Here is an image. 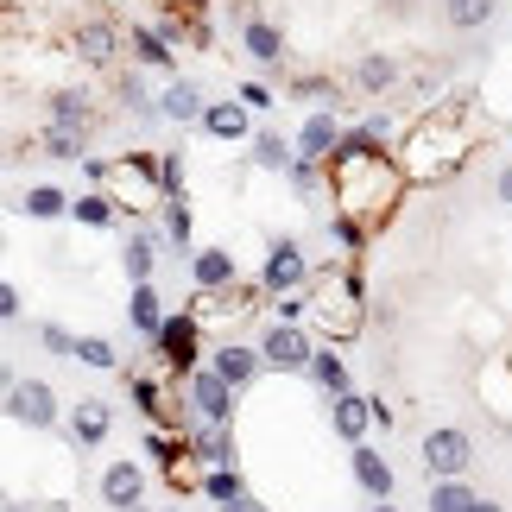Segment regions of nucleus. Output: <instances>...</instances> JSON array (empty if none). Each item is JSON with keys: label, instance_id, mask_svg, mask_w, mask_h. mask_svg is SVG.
<instances>
[{"label": "nucleus", "instance_id": "obj_1", "mask_svg": "<svg viewBox=\"0 0 512 512\" xmlns=\"http://www.w3.org/2000/svg\"><path fill=\"white\" fill-rule=\"evenodd\" d=\"M405 184H411V177L399 165V152H380V140H373L367 127L342 133L336 159H329V196H336L342 215H354L361 228H380Z\"/></svg>", "mask_w": 512, "mask_h": 512}, {"label": "nucleus", "instance_id": "obj_2", "mask_svg": "<svg viewBox=\"0 0 512 512\" xmlns=\"http://www.w3.org/2000/svg\"><path fill=\"white\" fill-rule=\"evenodd\" d=\"M475 152V127H468V108L462 102H443V108H430L418 114V121L405 127V140H399V165L411 184H443V177H456L462 159Z\"/></svg>", "mask_w": 512, "mask_h": 512}, {"label": "nucleus", "instance_id": "obj_3", "mask_svg": "<svg viewBox=\"0 0 512 512\" xmlns=\"http://www.w3.org/2000/svg\"><path fill=\"white\" fill-rule=\"evenodd\" d=\"M89 190H108L121 215H146L165 209V177H159V152H121V159H89L83 165Z\"/></svg>", "mask_w": 512, "mask_h": 512}, {"label": "nucleus", "instance_id": "obj_4", "mask_svg": "<svg viewBox=\"0 0 512 512\" xmlns=\"http://www.w3.org/2000/svg\"><path fill=\"white\" fill-rule=\"evenodd\" d=\"M361 272H336V285L323 291V298H310V329H317L323 342H348L354 329H361Z\"/></svg>", "mask_w": 512, "mask_h": 512}, {"label": "nucleus", "instance_id": "obj_5", "mask_svg": "<svg viewBox=\"0 0 512 512\" xmlns=\"http://www.w3.org/2000/svg\"><path fill=\"white\" fill-rule=\"evenodd\" d=\"M152 354H159V367L165 373H196L203 367V317L196 310H177V317H165V329L152 336Z\"/></svg>", "mask_w": 512, "mask_h": 512}, {"label": "nucleus", "instance_id": "obj_6", "mask_svg": "<svg viewBox=\"0 0 512 512\" xmlns=\"http://www.w3.org/2000/svg\"><path fill=\"white\" fill-rule=\"evenodd\" d=\"M424 475L430 481H462L468 468H475V443H468V430H456V424H443V430H430L424 437Z\"/></svg>", "mask_w": 512, "mask_h": 512}, {"label": "nucleus", "instance_id": "obj_7", "mask_svg": "<svg viewBox=\"0 0 512 512\" xmlns=\"http://www.w3.org/2000/svg\"><path fill=\"white\" fill-rule=\"evenodd\" d=\"M184 399H190V411H196V424H228L241 392H234L215 367H196V373H184Z\"/></svg>", "mask_w": 512, "mask_h": 512}, {"label": "nucleus", "instance_id": "obj_8", "mask_svg": "<svg viewBox=\"0 0 512 512\" xmlns=\"http://www.w3.org/2000/svg\"><path fill=\"white\" fill-rule=\"evenodd\" d=\"M260 354H266V367H279V373H310L317 342H310L304 323H272L266 336H260Z\"/></svg>", "mask_w": 512, "mask_h": 512}, {"label": "nucleus", "instance_id": "obj_9", "mask_svg": "<svg viewBox=\"0 0 512 512\" xmlns=\"http://www.w3.org/2000/svg\"><path fill=\"white\" fill-rule=\"evenodd\" d=\"M260 285H266V298L304 291V285H310V260H304V247H298V241H272V247H266V272H260Z\"/></svg>", "mask_w": 512, "mask_h": 512}, {"label": "nucleus", "instance_id": "obj_10", "mask_svg": "<svg viewBox=\"0 0 512 512\" xmlns=\"http://www.w3.org/2000/svg\"><path fill=\"white\" fill-rule=\"evenodd\" d=\"M7 418L32 424V430H51L57 424V392L45 380H7Z\"/></svg>", "mask_w": 512, "mask_h": 512}, {"label": "nucleus", "instance_id": "obj_11", "mask_svg": "<svg viewBox=\"0 0 512 512\" xmlns=\"http://www.w3.org/2000/svg\"><path fill=\"white\" fill-rule=\"evenodd\" d=\"M342 108H317V114H304V127H298V159H317L329 165L336 159V146H342Z\"/></svg>", "mask_w": 512, "mask_h": 512}, {"label": "nucleus", "instance_id": "obj_12", "mask_svg": "<svg viewBox=\"0 0 512 512\" xmlns=\"http://www.w3.org/2000/svg\"><path fill=\"white\" fill-rule=\"evenodd\" d=\"M209 367L222 373V380H228L234 392H247L253 380H260L266 354H260V342H222V348H209Z\"/></svg>", "mask_w": 512, "mask_h": 512}, {"label": "nucleus", "instance_id": "obj_13", "mask_svg": "<svg viewBox=\"0 0 512 512\" xmlns=\"http://www.w3.org/2000/svg\"><path fill=\"white\" fill-rule=\"evenodd\" d=\"M348 468H354V487H361L367 500H392V487H399L392 462H386L373 443H354V449H348Z\"/></svg>", "mask_w": 512, "mask_h": 512}, {"label": "nucleus", "instance_id": "obj_14", "mask_svg": "<svg viewBox=\"0 0 512 512\" xmlns=\"http://www.w3.org/2000/svg\"><path fill=\"white\" fill-rule=\"evenodd\" d=\"M102 500L114 512H146V475H140V462H108L102 468Z\"/></svg>", "mask_w": 512, "mask_h": 512}, {"label": "nucleus", "instance_id": "obj_15", "mask_svg": "<svg viewBox=\"0 0 512 512\" xmlns=\"http://www.w3.org/2000/svg\"><path fill=\"white\" fill-rule=\"evenodd\" d=\"M241 51H247L260 70H279V64H285V32L272 26V19L253 13V19H241Z\"/></svg>", "mask_w": 512, "mask_h": 512}, {"label": "nucleus", "instance_id": "obj_16", "mask_svg": "<svg viewBox=\"0 0 512 512\" xmlns=\"http://www.w3.org/2000/svg\"><path fill=\"white\" fill-rule=\"evenodd\" d=\"M190 279H196V291H228V285H241V266H234L228 247H196L190 253Z\"/></svg>", "mask_w": 512, "mask_h": 512}, {"label": "nucleus", "instance_id": "obj_17", "mask_svg": "<svg viewBox=\"0 0 512 512\" xmlns=\"http://www.w3.org/2000/svg\"><path fill=\"white\" fill-rule=\"evenodd\" d=\"M159 114L165 121H177V127H203V114H209V102H203V83H190V76H171V89L159 95Z\"/></svg>", "mask_w": 512, "mask_h": 512}, {"label": "nucleus", "instance_id": "obj_18", "mask_svg": "<svg viewBox=\"0 0 512 512\" xmlns=\"http://www.w3.org/2000/svg\"><path fill=\"white\" fill-rule=\"evenodd\" d=\"M108 430H114L108 399H76V411H70V437H76V449H102Z\"/></svg>", "mask_w": 512, "mask_h": 512}, {"label": "nucleus", "instance_id": "obj_19", "mask_svg": "<svg viewBox=\"0 0 512 512\" xmlns=\"http://www.w3.org/2000/svg\"><path fill=\"white\" fill-rule=\"evenodd\" d=\"M203 133H209V140H247V133H253V108L241 102V95H234V102H209Z\"/></svg>", "mask_w": 512, "mask_h": 512}, {"label": "nucleus", "instance_id": "obj_20", "mask_svg": "<svg viewBox=\"0 0 512 512\" xmlns=\"http://www.w3.org/2000/svg\"><path fill=\"white\" fill-rule=\"evenodd\" d=\"M127 51H133V64H146V70H171L177 64V45L159 26H127Z\"/></svg>", "mask_w": 512, "mask_h": 512}, {"label": "nucleus", "instance_id": "obj_21", "mask_svg": "<svg viewBox=\"0 0 512 512\" xmlns=\"http://www.w3.org/2000/svg\"><path fill=\"white\" fill-rule=\"evenodd\" d=\"M329 424H336V437L354 449V443H361V430L373 424V405L361 399V392H342V399H329Z\"/></svg>", "mask_w": 512, "mask_h": 512}, {"label": "nucleus", "instance_id": "obj_22", "mask_svg": "<svg viewBox=\"0 0 512 512\" xmlns=\"http://www.w3.org/2000/svg\"><path fill=\"white\" fill-rule=\"evenodd\" d=\"M190 456L203 462V468H234V437H228V424H196V430H190Z\"/></svg>", "mask_w": 512, "mask_h": 512}, {"label": "nucleus", "instance_id": "obj_23", "mask_svg": "<svg viewBox=\"0 0 512 512\" xmlns=\"http://www.w3.org/2000/svg\"><path fill=\"white\" fill-rule=\"evenodd\" d=\"M51 127H64V133H83V140H89V127H95V108H89V95H76V89H57V95H51Z\"/></svg>", "mask_w": 512, "mask_h": 512}, {"label": "nucleus", "instance_id": "obj_24", "mask_svg": "<svg viewBox=\"0 0 512 512\" xmlns=\"http://www.w3.org/2000/svg\"><path fill=\"white\" fill-rule=\"evenodd\" d=\"M114 45H121L114 19H83V26H76V57H89V64H108Z\"/></svg>", "mask_w": 512, "mask_h": 512}, {"label": "nucleus", "instance_id": "obj_25", "mask_svg": "<svg viewBox=\"0 0 512 512\" xmlns=\"http://www.w3.org/2000/svg\"><path fill=\"white\" fill-rule=\"evenodd\" d=\"M127 399H133V411H140V418H152V424H165V418H171L165 386L152 380V373H127Z\"/></svg>", "mask_w": 512, "mask_h": 512}, {"label": "nucleus", "instance_id": "obj_26", "mask_svg": "<svg viewBox=\"0 0 512 512\" xmlns=\"http://www.w3.org/2000/svg\"><path fill=\"white\" fill-rule=\"evenodd\" d=\"M253 165L260 171H291L298 165V140H285V133H253Z\"/></svg>", "mask_w": 512, "mask_h": 512}, {"label": "nucleus", "instance_id": "obj_27", "mask_svg": "<svg viewBox=\"0 0 512 512\" xmlns=\"http://www.w3.org/2000/svg\"><path fill=\"white\" fill-rule=\"evenodd\" d=\"M127 323L140 329L146 342L165 329V304H159V291H152V285H133V298H127Z\"/></svg>", "mask_w": 512, "mask_h": 512}, {"label": "nucleus", "instance_id": "obj_28", "mask_svg": "<svg viewBox=\"0 0 512 512\" xmlns=\"http://www.w3.org/2000/svg\"><path fill=\"white\" fill-rule=\"evenodd\" d=\"M392 83H399V64H392L386 51H367L361 64H354V89H361V95H386Z\"/></svg>", "mask_w": 512, "mask_h": 512}, {"label": "nucleus", "instance_id": "obj_29", "mask_svg": "<svg viewBox=\"0 0 512 512\" xmlns=\"http://www.w3.org/2000/svg\"><path fill=\"white\" fill-rule=\"evenodd\" d=\"M121 266H127V279H133V285H152V266H159V241H152V234H127Z\"/></svg>", "mask_w": 512, "mask_h": 512}, {"label": "nucleus", "instance_id": "obj_30", "mask_svg": "<svg viewBox=\"0 0 512 512\" xmlns=\"http://www.w3.org/2000/svg\"><path fill=\"white\" fill-rule=\"evenodd\" d=\"M70 203H76V196H64L57 184H32L26 196H19V209H26L32 222H57V215H70Z\"/></svg>", "mask_w": 512, "mask_h": 512}, {"label": "nucleus", "instance_id": "obj_31", "mask_svg": "<svg viewBox=\"0 0 512 512\" xmlns=\"http://www.w3.org/2000/svg\"><path fill=\"white\" fill-rule=\"evenodd\" d=\"M310 380H317V386L329 392V399H342V392H354V386H348V361H342L336 348H317V361H310Z\"/></svg>", "mask_w": 512, "mask_h": 512}, {"label": "nucleus", "instance_id": "obj_32", "mask_svg": "<svg viewBox=\"0 0 512 512\" xmlns=\"http://www.w3.org/2000/svg\"><path fill=\"white\" fill-rule=\"evenodd\" d=\"M203 494L215 506H247V481H241V468H209L203 475Z\"/></svg>", "mask_w": 512, "mask_h": 512}, {"label": "nucleus", "instance_id": "obj_33", "mask_svg": "<svg viewBox=\"0 0 512 512\" xmlns=\"http://www.w3.org/2000/svg\"><path fill=\"white\" fill-rule=\"evenodd\" d=\"M70 215H76L83 228H114V215H121V209H114L108 190H83V196L70 203Z\"/></svg>", "mask_w": 512, "mask_h": 512}, {"label": "nucleus", "instance_id": "obj_34", "mask_svg": "<svg viewBox=\"0 0 512 512\" xmlns=\"http://www.w3.org/2000/svg\"><path fill=\"white\" fill-rule=\"evenodd\" d=\"M494 7H500V0H443V19L456 32H481L487 19H494Z\"/></svg>", "mask_w": 512, "mask_h": 512}, {"label": "nucleus", "instance_id": "obj_35", "mask_svg": "<svg viewBox=\"0 0 512 512\" xmlns=\"http://www.w3.org/2000/svg\"><path fill=\"white\" fill-rule=\"evenodd\" d=\"M32 152H38V159H83V133H64V127L45 121V133L32 140Z\"/></svg>", "mask_w": 512, "mask_h": 512}, {"label": "nucleus", "instance_id": "obj_36", "mask_svg": "<svg viewBox=\"0 0 512 512\" xmlns=\"http://www.w3.org/2000/svg\"><path fill=\"white\" fill-rule=\"evenodd\" d=\"M481 494H468V481H430V500L424 512H468Z\"/></svg>", "mask_w": 512, "mask_h": 512}, {"label": "nucleus", "instance_id": "obj_37", "mask_svg": "<svg viewBox=\"0 0 512 512\" xmlns=\"http://www.w3.org/2000/svg\"><path fill=\"white\" fill-rule=\"evenodd\" d=\"M76 361L95 367V373H114V367H121V354H114L108 336H76Z\"/></svg>", "mask_w": 512, "mask_h": 512}, {"label": "nucleus", "instance_id": "obj_38", "mask_svg": "<svg viewBox=\"0 0 512 512\" xmlns=\"http://www.w3.org/2000/svg\"><path fill=\"white\" fill-rule=\"evenodd\" d=\"M165 234H171V241L190 253V234H196V222H190V203H184V196H165Z\"/></svg>", "mask_w": 512, "mask_h": 512}, {"label": "nucleus", "instance_id": "obj_39", "mask_svg": "<svg viewBox=\"0 0 512 512\" xmlns=\"http://www.w3.org/2000/svg\"><path fill=\"white\" fill-rule=\"evenodd\" d=\"M121 102L133 108V114H140V121H152V114H159V102H152V95H146V83H140V76H121Z\"/></svg>", "mask_w": 512, "mask_h": 512}, {"label": "nucleus", "instance_id": "obj_40", "mask_svg": "<svg viewBox=\"0 0 512 512\" xmlns=\"http://www.w3.org/2000/svg\"><path fill=\"white\" fill-rule=\"evenodd\" d=\"M159 177H165V196H184V152H159Z\"/></svg>", "mask_w": 512, "mask_h": 512}, {"label": "nucleus", "instance_id": "obj_41", "mask_svg": "<svg viewBox=\"0 0 512 512\" xmlns=\"http://www.w3.org/2000/svg\"><path fill=\"white\" fill-rule=\"evenodd\" d=\"M38 342H45L51 354H70V361H76V336H70V329H57V323H38Z\"/></svg>", "mask_w": 512, "mask_h": 512}, {"label": "nucleus", "instance_id": "obj_42", "mask_svg": "<svg viewBox=\"0 0 512 512\" xmlns=\"http://www.w3.org/2000/svg\"><path fill=\"white\" fill-rule=\"evenodd\" d=\"M234 95H241V102H247L253 114H266V108H272V89H266V83H241Z\"/></svg>", "mask_w": 512, "mask_h": 512}, {"label": "nucleus", "instance_id": "obj_43", "mask_svg": "<svg viewBox=\"0 0 512 512\" xmlns=\"http://www.w3.org/2000/svg\"><path fill=\"white\" fill-rule=\"evenodd\" d=\"M0 317L19 323V291H13V285H0Z\"/></svg>", "mask_w": 512, "mask_h": 512}, {"label": "nucleus", "instance_id": "obj_44", "mask_svg": "<svg viewBox=\"0 0 512 512\" xmlns=\"http://www.w3.org/2000/svg\"><path fill=\"white\" fill-rule=\"evenodd\" d=\"M494 190H500V203L512 209V165H500V177H494Z\"/></svg>", "mask_w": 512, "mask_h": 512}, {"label": "nucleus", "instance_id": "obj_45", "mask_svg": "<svg viewBox=\"0 0 512 512\" xmlns=\"http://www.w3.org/2000/svg\"><path fill=\"white\" fill-rule=\"evenodd\" d=\"M468 512H506L500 500H475V506H468Z\"/></svg>", "mask_w": 512, "mask_h": 512}, {"label": "nucleus", "instance_id": "obj_46", "mask_svg": "<svg viewBox=\"0 0 512 512\" xmlns=\"http://www.w3.org/2000/svg\"><path fill=\"white\" fill-rule=\"evenodd\" d=\"M373 512H399V506H392V500H373Z\"/></svg>", "mask_w": 512, "mask_h": 512}, {"label": "nucleus", "instance_id": "obj_47", "mask_svg": "<svg viewBox=\"0 0 512 512\" xmlns=\"http://www.w3.org/2000/svg\"><path fill=\"white\" fill-rule=\"evenodd\" d=\"M7 512H32V506H26V500H7Z\"/></svg>", "mask_w": 512, "mask_h": 512}, {"label": "nucleus", "instance_id": "obj_48", "mask_svg": "<svg viewBox=\"0 0 512 512\" xmlns=\"http://www.w3.org/2000/svg\"><path fill=\"white\" fill-rule=\"evenodd\" d=\"M247 512H266V506H247Z\"/></svg>", "mask_w": 512, "mask_h": 512}, {"label": "nucleus", "instance_id": "obj_49", "mask_svg": "<svg viewBox=\"0 0 512 512\" xmlns=\"http://www.w3.org/2000/svg\"><path fill=\"white\" fill-rule=\"evenodd\" d=\"M165 512H184V506H165Z\"/></svg>", "mask_w": 512, "mask_h": 512}]
</instances>
